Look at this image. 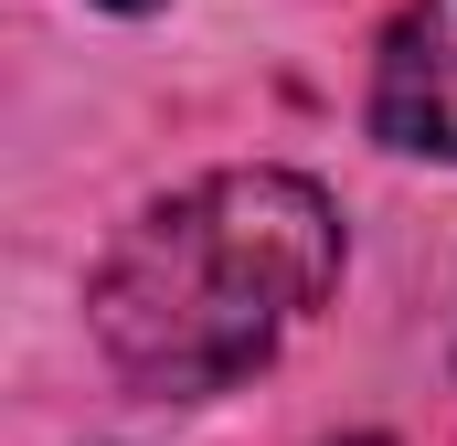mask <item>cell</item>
Instances as JSON below:
<instances>
[{"mask_svg":"<svg viewBox=\"0 0 457 446\" xmlns=\"http://www.w3.org/2000/svg\"><path fill=\"white\" fill-rule=\"evenodd\" d=\"M341 277V213L298 170H213L128 223L86 287L96 351L138 393H224Z\"/></svg>","mask_w":457,"mask_h":446,"instance_id":"cell-1","label":"cell"},{"mask_svg":"<svg viewBox=\"0 0 457 446\" xmlns=\"http://www.w3.org/2000/svg\"><path fill=\"white\" fill-rule=\"evenodd\" d=\"M372 128L415 160H457V0H415L383 32L372 64Z\"/></svg>","mask_w":457,"mask_h":446,"instance_id":"cell-2","label":"cell"},{"mask_svg":"<svg viewBox=\"0 0 457 446\" xmlns=\"http://www.w3.org/2000/svg\"><path fill=\"white\" fill-rule=\"evenodd\" d=\"M107 11H149V0H107Z\"/></svg>","mask_w":457,"mask_h":446,"instance_id":"cell-3","label":"cell"},{"mask_svg":"<svg viewBox=\"0 0 457 446\" xmlns=\"http://www.w3.org/2000/svg\"><path fill=\"white\" fill-rule=\"evenodd\" d=\"M341 446H383V436H341Z\"/></svg>","mask_w":457,"mask_h":446,"instance_id":"cell-4","label":"cell"}]
</instances>
